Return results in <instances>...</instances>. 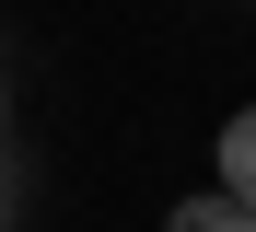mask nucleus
I'll return each mask as SVG.
<instances>
[{
    "mask_svg": "<svg viewBox=\"0 0 256 232\" xmlns=\"http://www.w3.org/2000/svg\"><path fill=\"white\" fill-rule=\"evenodd\" d=\"M222 198L256 221V105H244V116H222Z\"/></svg>",
    "mask_w": 256,
    "mask_h": 232,
    "instance_id": "1",
    "label": "nucleus"
},
{
    "mask_svg": "<svg viewBox=\"0 0 256 232\" xmlns=\"http://www.w3.org/2000/svg\"><path fill=\"white\" fill-rule=\"evenodd\" d=\"M163 232H256V221L222 198V186H210V198H175V221H163Z\"/></svg>",
    "mask_w": 256,
    "mask_h": 232,
    "instance_id": "2",
    "label": "nucleus"
},
{
    "mask_svg": "<svg viewBox=\"0 0 256 232\" xmlns=\"http://www.w3.org/2000/svg\"><path fill=\"white\" fill-rule=\"evenodd\" d=\"M0 139H12V93H0Z\"/></svg>",
    "mask_w": 256,
    "mask_h": 232,
    "instance_id": "3",
    "label": "nucleus"
}]
</instances>
